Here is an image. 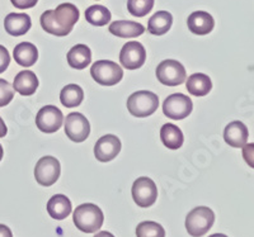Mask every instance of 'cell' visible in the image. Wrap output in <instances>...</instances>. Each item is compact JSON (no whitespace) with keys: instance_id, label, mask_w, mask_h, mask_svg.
<instances>
[{"instance_id":"obj_1","label":"cell","mask_w":254,"mask_h":237,"mask_svg":"<svg viewBox=\"0 0 254 237\" xmlns=\"http://www.w3.org/2000/svg\"><path fill=\"white\" fill-rule=\"evenodd\" d=\"M79 20V9L74 4H60L55 10H46L41 15V27L47 33L65 37L72 31Z\"/></svg>"},{"instance_id":"obj_2","label":"cell","mask_w":254,"mask_h":237,"mask_svg":"<svg viewBox=\"0 0 254 237\" xmlns=\"http://www.w3.org/2000/svg\"><path fill=\"white\" fill-rule=\"evenodd\" d=\"M72 220H74L76 229L80 230L81 232L94 234L98 230H101L104 216L98 205L93 204V203H85V204L76 207Z\"/></svg>"},{"instance_id":"obj_3","label":"cell","mask_w":254,"mask_h":237,"mask_svg":"<svg viewBox=\"0 0 254 237\" xmlns=\"http://www.w3.org/2000/svg\"><path fill=\"white\" fill-rule=\"evenodd\" d=\"M159 107V98L153 92L140 90L131 94L127 99V109L137 118H145L156 112Z\"/></svg>"},{"instance_id":"obj_4","label":"cell","mask_w":254,"mask_h":237,"mask_svg":"<svg viewBox=\"0 0 254 237\" xmlns=\"http://www.w3.org/2000/svg\"><path fill=\"white\" fill-rule=\"evenodd\" d=\"M215 222V213L208 207H197L187 214L186 229L193 237H201L207 234Z\"/></svg>"},{"instance_id":"obj_5","label":"cell","mask_w":254,"mask_h":237,"mask_svg":"<svg viewBox=\"0 0 254 237\" xmlns=\"http://www.w3.org/2000/svg\"><path fill=\"white\" fill-rule=\"evenodd\" d=\"M90 75L99 85L113 87L122 80L124 70L113 61L101 60L94 62L90 67Z\"/></svg>"},{"instance_id":"obj_6","label":"cell","mask_w":254,"mask_h":237,"mask_svg":"<svg viewBox=\"0 0 254 237\" xmlns=\"http://www.w3.org/2000/svg\"><path fill=\"white\" fill-rule=\"evenodd\" d=\"M186 69L176 60H164L156 67V78L167 87H177L186 81Z\"/></svg>"},{"instance_id":"obj_7","label":"cell","mask_w":254,"mask_h":237,"mask_svg":"<svg viewBox=\"0 0 254 237\" xmlns=\"http://www.w3.org/2000/svg\"><path fill=\"white\" fill-rule=\"evenodd\" d=\"M61 166L58 159L52 156L41 157L36 164L35 178L36 182L44 187H51L60 178Z\"/></svg>"},{"instance_id":"obj_8","label":"cell","mask_w":254,"mask_h":237,"mask_svg":"<svg viewBox=\"0 0 254 237\" xmlns=\"http://www.w3.org/2000/svg\"><path fill=\"white\" fill-rule=\"evenodd\" d=\"M193 109V103L190 98L186 96L185 94H172L164 100L163 104V112L165 116L171 119L181 121L187 118Z\"/></svg>"},{"instance_id":"obj_9","label":"cell","mask_w":254,"mask_h":237,"mask_svg":"<svg viewBox=\"0 0 254 237\" xmlns=\"http://www.w3.org/2000/svg\"><path fill=\"white\" fill-rule=\"evenodd\" d=\"M132 198L141 208H147L156 202L158 188L150 178L141 177L136 179L132 185Z\"/></svg>"},{"instance_id":"obj_10","label":"cell","mask_w":254,"mask_h":237,"mask_svg":"<svg viewBox=\"0 0 254 237\" xmlns=\"http://www.w3.org/2000/svg\"><path fill=\"white\" fill-rule=\"evenodd\" d=\"M146 60V51L140 42H127L120 52V62L127 70L140 69Z\"/></svg>"},{"instance_id":"obj_11","label":"cell","mask_w":254,"mask_h":237,"mask_svg":"<svg viewBox=\"0 0 254 237\" xmlns=\"http://www.w3.org/2000/svg\"><path fill=\"white\" fill-rule=\"evenodd\" d=\"M63 112L54 105L41 108L36 117V126L41 132L45 133H54L59 131V128L63 126Z\"/></svg>"},{"instance_id":"obj_12","label":"cell","mask_w":254,"mask_h":237,"mask_svg":"<svg viewBox=\"0 0 254 237\" xmlns=\"http://www.w3.org/2000/svg\"><path fill=\"white\" fill-rule=\"evenodd\" d=\"M65 133L74 142L85 141L90 133L89 122L81 113H70L65 118Z\"/></svg>"},{"instance_id":"obj_13","label":"cell","mask_w":254,"mask_h":237,"mask_svg":"<svg viewBox=\"0 0 254 237\" xmlns=\"http://www.w3.org/2000/svg\"><path fill=\"white\" fill-rule=\"evenodd\" d=\"M121 151V141L115 135H106L97 141L94 155L101 162H108L115 159Z\"/></svg>"},{"instance_id":"obj_14","label":"cell","mask_w":254,"mask_h":237,"mask_svg":"<svg viewBox=\"0 0 254 237\" xmlns=\"http://www.w3.org/2000/svg\"><path fill=\"white\" fill-rule=\"evenodd\" d=\"M248 128L240 121H234L229 123L225 127L224 139L229 146L235 148H240L246 145L248 141Z\"/></svg>"},{"instance_id":"obj_15","label":"cell","mask_w":254,"mask_h":237,"mask_svg":"<svg viewBox=\"0 0 254 237\" xmlns=\"http://www.w3.org/2000/svg\"><path fill=\"white\" fill-rule=\"evenodd\" d=\"M187 26L192 33L197 36H206L214 29L215 20L208 13L198 10L193 12L188 17Z\"/></svg>"},{"instance_id":"obj_16","label":"cell","mask_w":254,"mask_h":237,"mask_svg":"<svg viewBox=\"0 0 254 237\" xmlns=\"http://www.w3.org/2000/svg\"><path fill=\"white\" fill-rule=\"evenodd\" d=\"M32 26L31 17L24 13H10L4 19V28L6 33L14 37L26 35Z\"/></svg>"},{"instance_id":"obj_17","label":"cell","mask_w":254,"mask_h":237,"mask_svg":"<svg viewBox=\"0 0 254 237\" xmlns=\"http://www.w3.org/2000/svg\"><path fill=\"white\" fill-rule=\"evenodd\" d=\"M38 88V79L36 74L31 70H24L20 71L14 78L13 83V89L18 92L20 95L29 96L33 95Z\"/></svg>"},{"instance_id":"obj_18","label":"cell","mask_w":254,"mask_h":237,"mask_svg":"<svg viewBox=\"0 0 254 237\" xmlns=\"http://www.w3.org/2000/svg\"><path fill=\"white\" fill-rule=\"evenodd\" d=\"M110 33L121 38H135L145 32V27L132 20H116L110 26Z\"/></svg>"},{"instance_id":"obj_19","label":"cell","mask_w":254,"mask_h":237,"mask_svg":"<svg viewBox=\"0 0 254 237\" xmlns=\"http://www.w3.org/2000/svg\"><path fill=\"white\" fill-rule=\"evenodd\" d=\"M13 57L15 62L22 67H31L38 60V51L35 45L29 42H22L17 45L13 51Z\"/></svg>"},{"instance_id":"obj_20","label":"cell","mask_w":254,"mask_h":237,"mask_svg":"<svg viewBox=\"0 0 254 237\" xmlns=\"http://www.w3.org/2000/svg\"><path fill=\"white\" fill-rule=\"evenodd\" d=\"M47 212L54 220H65L71 213V202L66 195L56 194L47 203Z\"/></svg>"},{"instance_id":"obj_21","label":"cell","mask_w":254,"mask_h":237,"mask_svg":"<svg viewBox=\"0 0 254 237\" xmlns=\"http://www.w3.org/2000/svg\"><path fill=\"white\" fill-rule=\"evenodd\" d=\"M90 61H92V51L85 45H76L67 52V64L72 69H85L90 65Z\"/></svg>"},{"instance_id":"obj_22","label":"cell","mask_w":254,"mask_h":237,"mask_svg":"<svg viewBox=\"0 0 254 237\" xmlns=\"http://www.w3.org/2000/svg\"><path fill=\"white\" fill-rule=\"evenodd\" d=\"M172 24H173V17H172L171 13L160 10V12H156L149 19L147 32L154 36H163L171 29Z\"/></svg>"},{"instance_id":"obj_23","label":"cell","mask_w":254,"mask_h":237,"mask_svg":"<svg viewBox=\"0 0 254 237\" xmlns=\"http://www.w3.org/2000/svg\"><path fill=\"white\" fill-rule=\"evenodd\" d=\"M186 89L190 95L205 96L212 89V83H211V79L205 74H193L188 78L186 83Z\"/></svg>"},{"instance_id":"obj_24","label":"cell","mask_w":254,"mask_h":237,"mask_svg":"<svg viewBox=\"0 0 254 237\" xmlns=\"http://www.w3.org/2000/svg\"><path fill=\"white\" fill-rule=\"evenodd\" d=\"M160 139L165 147L171 148V150H178L182 147L185 137H183L182 131L179 130L177 126L172 123H167L160 130Z\"/></svg>"},{"instance_id":"obj_25","label":"cell","mask_w":254,"mask_h":237,"mask_svg":"<svg viewBox=\"0 0 254 237\" xmlns=\"http://www.w3.org/2000/svg\"><path fill=\"white\" fill-rule=\"evenodd\" d=\"M84 99V92L79 85L69 84L60 93L61 104L66 108H75L81 104Z\"/></svg>"},{"instance_id":"obj_26","label":"cell","mask_w":254,"mask_h":237,"mask_svg":"<svg viewBox=\"0 0 254 237\" xmlns=\"http://www.w3.org/2000/svg\"><path fill=\"white\" fill-rule=\"evenodd\" d=\"M111 12L103 5H92L85 10V19L92 26L102 27L110 23Z\"/></svg>"},{"instance_id":"obj_27","label":"cell","mask_w":254,"mask_h":237,"mask_svg":"<svg viewBox=\"0 0 254 237\" xmlns=\"http://www.w3.org/2000/svg\"><path fill=\"white\" fill-rule=\"evenodd\" d=\"M137 237H165V230L162 225L153 221H144L136 227Z\"/></svg>"},{"instance_id":"obj_28","label":"cell","mask_w":254,"mask_h":237,"mask_svg":"<svg viewBox=\"0 0 254 237\" xmlns=\"http://www.w3.org/2000/svg\"><path fill=\"white\" fill-rule=\"evenodd\" d=\"M154 6V0H127V9L133 17H145L151 12Z\"/></svg>"},{"instance_id":"obj_29","label":"cell","mask_w":254,"mask_h":237,"mask_svg":"<svg viewBox=\"0 0 254 237\" xmlns=\"http://www.w3.org/2000/svg\"><path fill=\"white\" fill-rule=\"evenodd\" d=\"M14 98V89L8 81L0 79V108L9 104Z\"/></svg>"},{"instance_id":"obj_30","label":"cell","mask_w":254,"mask_h":237,"mask_svg":"<svg viewBox=\"0 0 254 237\" xmlns=\"http://www.w3.org/2000/svg\"><path fill=\"white\" fill-rule=\"evenodd\" d=\"M243 159L252 169H254V143H246L243 146Z\"/></svg>"},{"instance_id":"obj_31","label":"cell","mask_w":254,"mask_h":237,"mask_svg":"<svg viewBox=\"0 0 254 237\" xmlns=\"http://www.w3.org/2000/svg\"><path fill=\"white\" fill-rule=\"evenodd\" d=\"M9 64H10V56H9L8 49L0 45V74L8 69Z\"/></svg>"},{"instance_id":"obj_32","label":"cell","mask_w":254,"mask_h":237,"mask_svg":"<svg viewBox=\"0 0 254 237\" xmlns=\"http://www.w3.org/2000/svg\"><path fill=\"white\" fill-rule=\"evenodd\" d=\"M13 5L18 9H29L37 4L38 0H10Z\"/></svg>"},{"instance_id":"obj_33","label":"cell","mask_w":254,"mask_h":237,"mask_svg":"<svg viewBox=\"0 0 254 237\" xmlns=\"http://www.w3.org/2000/svg\"><path fill=\"white\" fill-rule=\"evenodd\" d=\"M0 237H13L12 231L8 226L0 225Z\"/></svg>"},{"instance_id":"obj_34","label":"cell","mask_w":254,"mask_h":237,"mask_svg":"<svg viewBox=\"0 0 254 237\" xmlns=\"http://www.w3.org/2000/svg\"><path fill=\"white\" fill-rule=\"evenodd\" d=\"M6 132H8V128H6L5 123H4V121L1 118H0V139L1 137H5Z\"/></svg>"},{"instance_id":"obj_35","label":"cell","mask_w":254,"mask_h":237,"mask_svg":"<svg viewBox=\"0 0 254 237\" xmlns=\"http://www.w3.org/2000/svg\"><path fill=\"white\" fill-rule=\"evenodd\" d=\"M94 237H115V236H113V235L111 234V232H108V231H101V232H98V234L95 235Z\"/></svg>"},{"instance_id":"obj_36","label":"cell","mask_w":254,"mask_h":237,"mask_svg":"<svg viewBox=\"0 0 254 237\" xmlns=\"http://www.w3.org/2000/svg\"><path fill=\"white\" fill-rule=\"evenodd\" d=\"M208 237H228L226 235H222V234H215V235H211Z\"/></svg>"},{"instance_id":"obj_37","label":"cell","mask_w":254,"mask_h":237,"mask_svg":"<svg viewBox=\"0 0 254 237\" xmlns=\"http://www.w3.org/2000/svg\"><path fill=\"white\" fill-rule=\"evenodd\" d=\"M3 156H4V150H3V147H1V145H0V161H1Z\"/></svg>"}]
</instances>
